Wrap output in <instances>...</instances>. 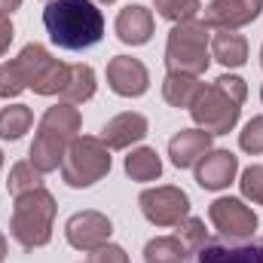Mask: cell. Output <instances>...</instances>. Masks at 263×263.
<instances>
[{
    "instance_id": "14",
    "label": "cell",
    "mask_w": 263,
    "mask_h": 263,
    "mask_svg": "<svg viewBox=\"0 0 263 263\" xmlns=\"http://www.w3.org/2000/svg\"><path fill=\"white\" fill-rule=\"evenodd\" d=\"M239 175V156L230 150H208L196 162V184L202 190H223Z\"/></svg>"
},
{
    "instance_id": "38",
    "label": "cell",
    "mask_w": 263,
    "mask_h": 263,
    "mask_svg": "<svg viewBox=\"0 0 263 263\" xmlns=\"http://www.w3.org/2000/svg\"><path fill=\"white\" fill-rule=\"evenodd\" d=\"M46 3H52V0H46Z\"/></svg>"
},
{
    "instance_id": "3",
    "label": "cell",
    "mask_w": 263,
    "mask_h": 263,
    "mask_svg": "<svg viewBox=\"0 0 263 263\" xmlns=\"http://www.w3.org/2000/svg\"><path fill=\"white\" fill-rule=\"evenodd\" d=\"M80 126H83V117L73 104H52L43 117H40V126H37V135H34V144H31V153L28 159L43 172H55L65 159L70 141L80 135Z\"/></svg>"
},
{
    "instance_id": "18",
    "label": "cell",
    "mask_w": 263,
    "mask_h": 263,
    "mask_svg": "<svg viewBox=\"0 0 263 263\" xmlns=\"http://www.w3.org/2000/svg\"><path fill=\"white\" fill-rule=\"evenodd\" d=\"M211 59L223 67H242L248 62V40L236 31H217L211 37Z\"/></svg>"
},
{
    "instance_id": "5",
    "label": "cell",
    "mask_w": 263,
    "mask_h": 263,
    "mask_svg": "<svg viewBox=\"0 0 263 263\" xmlns=\"http://www.w3.org/2000/svg\"><path fill=\"white\" fill-rule=\"evenodd\" d=\"M211 28L205 22H178L168 31L165 43V67L168 73H190L202 77L211 65Z\"/></svg>"
},
{
    "instance_id": "26",
    "label": "cell",
    "mask_w": 263,
    "mask_h": 263,
    "mask_svg": "<svg viewBox=\"0 0 263 263\" xmlns=\"http://www.w3.org/2000/svg\"><path fill=\"white\" fill-rule=\"evenodd\" d=\"M153 6H156V12H159L162 18H168V22H175V25L196 18V12L202 9L199 0H153Z\"/></svg>"
},
{
    "instance_id": "1",
    "label": "cell",
    "mask_w": 263,
    "mask_h": 263,
    "mask_svg": "<svg viewBox=\"0 0 263 263\" xmlns=\"http://www.w3.org/2000/svg\"><path fill=\"white\" fill-rule=\"evenodd\" d=\"M46 34L55 46L80 52L104 37V15L92 0H52L43 9Z\"/></svg>"
},
{
    "instance_id": "9",
    "label": "cell",
    "mask_w": 263,
    "mask_h": 263,
    "mask_svg": "<svg viewBox=\"0 0 263 263\" xmlns=\"http://www.w3.org/2000/svg\"><path fill=\"white\" fill-rule=\"evenodd\" d=\"M208 217L214 223V230L227 239H251L257 233V214L233 196H220L208 205Z\"/></svg>"
},
{
    "instance_id": "33",
    "label": "cell",
    "mask_w": 263,
    "mask_h": 263,
    "mask_svg": "<svg viewBox=\"0 0 263 263\" xmlns=\"http://www.w3.org/2000/svg\"><path fill=\"white\" fill-rule=\"evenodd\" d=\"M6 260V239H3V233H0V263Z\"/></svg>"
},
{
    "instance_id": "7",
    "label": "cell",
    "mask_w": 263,
    "mask_h": 263,
    "mask_svg": "<svg viewBox=\"0 0 263 263\" xmlns=\"http://www.w3.org/2000/svg\"><path fill=\"white\" fill-rule=\"evenodd\" d=\"M55 59L49 55L46 46L40 43H28L15 59L0 65V98H15L25 89H34V83L46 73V67Z\"/></svg>"
},
{
    "instance_id": "15",
    "label": "cell",
    "mask_w": 263,
    "mask_h": 263,
    "mask_svg": "<svg viewBox=\"0 0 263 263\" xmlns=\"http://www.w3.org/2000/svg\"><path fill=\"white\" fill-rule=\"evenodd\" d=\"M144 138H147V117L144 114H135V110L117 114L101 129V141L107 144V150H126V147L144 141Z\"/></svg>"
},
{
    "instance_id": "20",
    "label": "cell",
    "mask_w": 263,
    "mask_h": 263,
    "mask_svg": "<svg viewBox=\"0 0 263 263\" xmlns=\"http://www.w3.org/2000/svg\"><path fill=\"white\" fill-rule=\"evenodd\" d=\"M92 95H95V70L89 65H70V77H67L59 98L65 104H83Z\"/></svg>"
},
{
    "instance_id": "27",
    "label": "cell",
    "mask_w": 263,
    "mask_h": 263,
    "mask_svg": "<svg viewBox=\"0 0 263 263\" xmlns=\"http://www.w3.org/2000/svg\"><path fill=\"white\" fill-rule=\"evenodd\" d=\"M175 236L181 239V245L187 248V254L196 251L199 245L208 239V236H205V223H202L199 217H184V220L178 223V233H175Z\"/></svg>"
},
{
    "instance_id": "25",
    "label": "cell",
    "mask_w": 263,
    "mask_h": 263,
    "mask_svg": "<svg viewBox=\"0 0 263 263\" xmlns=\"http://www.w3.org/2000/svg\"><path fill=\"white\" fill-rule=\"evenodd\" d=\"M67 77H70V65H65V62L55 59L52 65L46 67V73L34 83V92H37V95H62Z\"/></svg>"
},
{
    "instance_id": "21",
    "label": "cell",
    "mask_w": 263,
    "mask_h": 263,
    "mask_svg": "<svg viewBox=\"0 0 263 263\" xmlns=\"http://www.w3.org/2000/svg\"><path fill=\"white\" fill-rule=\"evenodd\" d=\"M126 175H129L132 181H141V184L156 181V178L162 175V159H159V153L150 150V147L132 150L129 156H126Z\"/></svg>"
},
{
    "instance_id": "6",
    "label": "cell",
    "mask_w": 263,
    "mask_h": 263,
    "mask_svg": "<svg viewBox=\"0 0 263 263\" xmlns=\"http://www.w3.org/2000/svg\"><path fill=\"white\" fill-rule=\"evenodd\" d=\"M110 172V150L95 135H77L62 159V178L67 187L86 190Z\"/></svg>"
},
{
    "instance_id": "19",
    "label": "cell",
    "mask_w": 263,
    "mask_h": 263,
    "mask_svg": "<svg viewBox=\"0 0 263 263\" xmlns=\"http://www.w3.org/2000/svg\"><path fill=\"white\" fill-rule=\"evenodd\" d=\"M202 89H205V83L199 77H190V73H165L162 98L172 107H193V101L202 95Z\"/></svg>"
},
{
    "instance_id": "23",
    "label": "cell",
    "mask_w": 263,
    "mask_h": 263,
    "mask_svg": "<svg viewBox=\"0 0 263 263\" xmlns=\"http://www.w3.org/2000/svg\"><path fill=\"white\" fill-rule=\"evenodd\" d=\"M34 126V114L28 104H9L0 110V138L3 141H18L25 132Z\"/></svg>"
},
{
    "instance_id": "29",
    "label": "cell",
    "mask_w": 263,
    "mask_h": 263,
    "mask_svg": "<svg viewBox=\"0 0 263 263\" xmlns=\"http://www.w3.org/2000/svg\"><path fill=\"white\" fill-rule=\"evenodd\" d=\"M239 187H242V196L245 199H251V202L263 205V165H251V168H245Z\"/></svg>"
},
{
    "instance_id": "13",
    "label": "cell",
    "mask_w": 263,
    "mask_h": 263,
    "mask_svg": "<svg viewBox=\"0 0 263 263\" xmlns=\"http://www.w3.org/2000/svg\"><path fill=\"white\" fill-rule=\"evenodd\" d=\"M107 86L123 98H138L150 89V73L144 62L132 55H117L107 62Z\"/></svg>"
},
{
    "instance_id": "24",
    "label": "cell",
    "mask_w": 263,
    "mask_h": 263,
    "mask_svg": "<svg viewBox=\"0 0 263 263\" xmlns=\"http://www.w3.org/2000/svg\"><path fill=\"white\" fill-rule=\"evenodd\" d=\"M43 187V172L31 162V159H25V162H15L12 168H9V181H6V190H9V196H22V193H31V190H40Z\"/></svg>"
},
{
    "instance_id": "11",
    "label": "cell",
    "mask_w": 263,
    "mask_h": 263,
    "mask_svg": "<svg viewBox=\"0 0 263 263\" xmlns=\"http://www.w3.org/2000/svg\"><path fill=\"white\" fill-rule=\"evenodd\" d=\"M110 233H114V223H110V217L107 214H101V211H77L70 220L65 223V236L67 242L77 248V251H95V248H101V245H107L110 242Z\"/></svg>"
},
{
    "instance_id": "8",
    "label": "cell",
    "mask_w": 263,
    "mask_h": 263,
    "mask_svg": "<svg viewBox=\"0 0 263 263\" xmlns=\"http://www.w3.org/2000/svg\"><path fill=\"white\" fill-rule=\"evenodd\" d=\"M144 217L153 227H178L184 217H190V196L181 187L162 184V187H150L138 199Z\"/></svg>"
},
{
    "instance_id": "4",
    "label": "cell",
    "mask_w": 263,
    "mask_h": 263,
    "mask_svg": "<svg viewBox=\"0 0 263 263\" xmlns=\"http://www.w3.org/2000/svg\"><path fill=\"white\" fill-rule=\"evenodd\" d=\"M52 220H55V196L46 187H40L15 196L9 233L25 251H34L52 239Z\"/></svg>"
},
{
    "instance_id": "17",
    "label": "cell",
    "mask_w": 263,
    "mask_h": 263,
    "mask_svg": "<svg viewBox=\"0 0 263 263\" xmlns=\"http://www.w3.org/2000/svg\"><path fill=\"white\" fill-rule=\"evenodd\" d=\"M117 37L126 43V46H144L150 37H153V12L147 6H138L129 3L120 9L117 15Z\"/></svg>"
},
{
    "instance_id": "32",
    "label": "cell",
    "mask_w": 263,
    "mask_h": 263,
    "mask_svg": "<svg viewBox=\"0 0 263 263\" xmlns=\"http://www.w3.org/2000/svg\"><path fill=\"white\" fill-rule=\"evenodd\" d=\"M18 6H22V0H0V15H6V18H9Z\"/></svg>"
},
{
    "instance_id": "22",
    "label": "cell",
    "mask_w": 263,
    "mask_h": 263,
    "mask_svg": "<svg viewBox=\"0 0 263 263\" xmlns=\"http://www.w3.org/2000/svg\"><path fill=\"white\" fill-rule=\"evenodd\" d=\"M187 248L178 236H156L144 245V263H184Z\"/></svg>"
},
{
    "instance_id": "37",
    "label": "cell",
    "mask_w": 263,
    "mask_h": 263,
    "mask_svg": "<svg viewBox=\"0 0 263 263\" xmlns=\"http://www.w3.org/2000/svg\"><path fill=\"white\" fill-rule=\"evenodd\" d=\"M260 101H263V92H260Z\"/></svg>"
},
{
    "instance_id": "28",
    "label": "cell",
    "mask_w": 263,
    "mask_h": 263,
    "mask_svg": "<svg viewBox=\"0 0 263 263\" xmlns=\"http://www.w3.org/2000/svg\"><path fill=\"white\" fill-rule=\"evenodd\" d=\"M239 147L245 153H254V156L263 153V117H254L245 123V129L239 132Z\"/></svg>"
},
{
    "instance_id": "10",
    "label": "cell",
    "mask_w": 263,
    "mask_h": 263,
    "mask_svg": "<svg viewBox=\"0 0 263 263\" xmlns=\"http://www.w3.org/2000/svg\"><path fill=\"white\" fill-rule=\"evenodd\" d=\"M190 263H263V245L248 239L214 236L205 239L196 251H190Z\"/></svg>"
},
{
    "instance_id": "31",
    "label": "cell",
    "mask_w": 263,
    "mask_h": 263,
    "mask_svg": "<svg viewBox=\"0 0 263 263\" xmlns=\"http://www.w3.org/2000/svg\"><path fill=\"white\" fill-rule=\"evenodd\" d=\"M12 37H15V31H12V22H9L6 15H0V59H3V52L9 49Z\"/></svg>"
},
{
    "instance_id": "30",
    "label": "cell",
    "mask_w": 263,
    "mask_h": 263,
    "mask_svg": "<svg viewBox=\"0 0 263 263\" xmlns=\"http://www.w3.org/2000/svg\"><path fill=\"white\" fill-rule=\"evenodd\" d=\"M86 263H129V254H126L120 245H110V242H107V245L89 251Z\"/></svg>"
},
{
    "instance_id": "12",
    "label": "cell",
    "mask_w": 263,
    "mask_h": 263,
    "mask_svg": "<svg viewBox=\"0 0 263 263\" xmlns=\"http://www.w3.org/2000/svg\"><path fill=\"white\" fill-rule=\"evenodd\" d=\"M263 12V0H211L205 9V25L214 31H239Z\"/></svg>"
},
{
    "instance_id": "16",
    "label": "cell",
    "mask_w": 263,
    "mask_h": 263,
    "mask_svg": "<svg viewBox=\"0 0 263 263\" xmlns=\"http://www.w3.org/2000/svg\"><path fill=\"white\" fill-rule=\"evenodd\" d=\"M211 138L208 132L202 129H181L172 141H168V156H172V165L178 168H193L199 159L211 150Z\"/></svg>"
},
{
    "instance_id": "35",
    "label": "cell",
    "mask_w": 263,
    "mask_h": 263,
    "mask_svg": "<svg viewBox=\"0 0 263 263\" xmlns=\"http://www.w3.org/2000/svg\"><path fill=\"white\" fill-rule=\"evenodd\" d=\"M0 168H3V153H0Z\"/></svg>"
},
{
    "instance_id": "36",
    "label": "cell",
    "mask_w": 263,
    "mask_h": 263,
    "mask_svg": "<svg viewBox=\"0 0 263 263\" xmlns=\"http://www.w3.org/2000/svg\"><path fill=\"white\" fill-rule=\"evenodd\" d=\"M260 65H263V49H260Z\"/></svg>"
},
{
    "instance_id": "2",
    "label": "cell",
    "mask_w": 263,
    "mask_h": 263,
    "mask_svg": "<svg viewBox=\"0 0 263 263\" xmlns=\"http://www.w3.org/2000/svg\"><path fill=\"white\" fill-rule=\"evenodd\" d=\"M248 95V86L242 77H233V73H223L217 77L211 86L202 89L190 114L196 120V126L208 135H227L239 123V114H242V101Z\"/></svg>"
},
{
    "instance_id": "34",
    "label": "cell",
    "mask_w": 263,
    "mask_h": 263,
    "mask_svg": "<svg viewBox=\"0 0 263 263\" xmlns=\"http://www.w3.org/2000/svg\"><path fill=\"white\" fill-rule=\"evenodd\" d=\"M98 3H117V0H98Z\"/></svg>"
}]
</instances>
